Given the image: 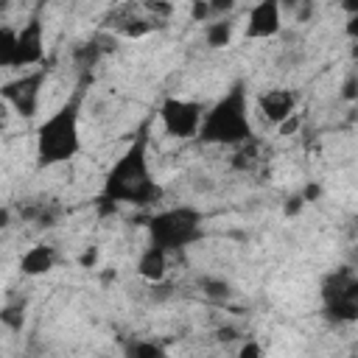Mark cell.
Segmentation results:
<instances>
[{"label": "cell", "mask_w": 358, "mask_h": 358, "mask_svg": "<svg viewBox=\"0 0 358 358\" xmlns=\"http://www.w3.org/2000/svg\"><path fill=\"white\" fill-rule=\"evenodd\" d=\"M106 201H120V204H134V207H148L157 204L165 190L162 185L151 176V162H148V131H137V137L126 145V151L112 162L103 179V193Z\"/></svg>", "instance_id": "cell-1"}, {"label": "cell", "mask_w": 358, "mask_h": 358, "mask_svg": "<svg viewBox=\"0 0 358 358\" xmlns=\"http://www.w3.org/2000/svg\"><path fill=\"white\" fill-rule=\"evenodd\" d=\"M81 106H84V87H76V92L36 126V165L53 168L62 162H70L81 151Z\"/></svg>", "instance_id": "cell-2"}, {"label": "cell", "mask_w": 358, "mask_h": 358, "mask_svg": "<svg viewBox=\"0 0 358 358\" xmlns=\"http://www.w3.org/2000/svg\"><path fill=\"white\" fill-rule=\"evenodd\" d=\"M196 137L207 145H241L252 137L246 81H235L213 106L204 109Z\"/></svg>", "instance_id": "cell-3"}, {"label": "cell", "mask_w": 358, "mask_h": 358, "mask_svg": "<svg viewBox=\"0 0 358 358\" xmlns=\"http://www.w3.org/2000/svg\"><path fill=\"white\" fill-rule=\"evenodd\" d=\"M148 235L151 243L162 246L165 252L185 249L201 238V213L190 204L159 210L148 218Z\"/></svg>", "instance_id": "cell-4"}, {"label": "cell", "mask_w": 358, "mask_h": 358, "mask_svg": "<svg viewBox=\"0 0 358 358\" xmlns=\"http://www.w3.org/2000/svg\"><path fill=\"white\" fill-rule=\"evenodd\" d=\"M324 313L336 322H355L358 319V277L350 266L330 271L322 282Z\"/></svg>", "instance_id": "cell-5"}, {"label": "cell", "mask_w": 358, "mask_h": 358, "mask_svg": "<svg viewBox=\"0 0 358 358\" xmlns=\"http://www.w3.org/2000/svg\"><path fill=\"white\" fill-rule=\"evenodd\" d=\"M157 115H159V123H162L165 134H171L176 140H190V137L199 134L204 106L199 101H190V98L168 95V98H162Z\"/></svg>", "instance_id": "cell-6"}, {"label": "cell", "mask_w": 358, "mask_h": 358, "mask_svg": "<svg viewBox=\"0 0 358 358\" xmlns=\"http://www.w3.org/2000/svg\"><path fill=\"white\" fill-rule=\"evenodd\" d=\"M48 81V67L36 64L34 70H25L20 78L8 81L0 87V98L8 101V106L22 115V117H34L39 112V101H42V90Z\"/></svg>", "instance_id": "cell-7"}, {"label": "cell", "mask_w": 358, "mask_h": 358, "mask_svg": "<svg viewBox=\"0 0 358 358\" xmlns=\"http://www.w3.org/2000/svg\"><path fill=\"white\" fill-rule=\"evenodd\" d=\"M282 31V3L280 0H257L246 14V39H271Z\"/></svg>", "instance_id": "cell-8"}, {"label": "cell", "mask_w": 358, "mask_h": 358, "mask_svg": "<svg viewBox=\"0 0 358 358\" xmlns=\"http://www.w3.org/2000/svg\"><path fill=\"white\" fill-rule=\"evenodd\" d=\"M45 56V25L34 14L17 28V67H36Z\"/></svg>", "instance_id": "cell-9"}, {"label": "cell", "mask_w": 358, "mask_h": 358, "mask_svg": "<svg viewBox=\"0 0 358 358\" xmlns=\"http://www.w3.org/2000/svg\"><path fill=\"white\" fill-rule=\"evenodd\" d=\"M296 92L288 87H274V90H263L257 95V112L263 115V120L280 126L285 117H291L296 112Z\"/></svg>", "instance_id": "cell-10"}, {"label": "cell", "mask_w": 358, "mask_h": 358, "mask_svg": "<svg viewBox=\"0 0 358 358\" xmlns=\"http://www.w3.org/2000/svg\"><path fill=\"white\" fill-rule=\"evenodd\" d=\"M168 255H171V252H165L162 246L148 243V246L140 252V257H137V274H140L145 282H162L165 274H168Z\"/></svg>", "instance_id": "cell-11"}, {"label": "cell", "mask_w": 358, "mask_h": 358, "mask_svg": "<svg viewBox=\"0 0 358 358\" xmlns=\"http://www.w3.org/2000/svg\"><path fill=\"white\" fill-rule=\"evenodd\" d=\"M56 249L53 246H48V243H36V246H31V249H25L22 252V257H20V271L25 274V277H42V274H48L53 266H56Z\"/></svg>", "instance_id": "cell-12"}, {"label": "cell", "mask_w": 358, "mask_h": 358, "mask_svg": "<svg viewBox=\"0 0 358 358\" xmlns=\"http://www.w3.org/2000/svg\"><path fill=\"white\" fill-rule=\"evenodd\" d=\"M232 31H235V22L229 17H218V20L207 22L204 25V42H207V48H213V50L227 48L232 42Z\"/></svg>", "instance_id": "cell-13"}, {"label": "cell", "mask_w": 358, "mask_h": 358, "mask_svg": "<svg viewBox=\"0 0 358 358\" xmlns=\"http://www.w3.org/2000/svg\"><path fill=\"white\" fill-rule=\"evenodd\" d=\"M0 67H17V28L0 25Z\"/></svg>", "instance_id": "cell-14"}, {"label": "cell", "mask_w": 358, "mask_h": 358, "mask_svg": "<svg viewBox=\"0 0 358 358\" xmlns=\"http://www.w3.org/2000/svg\"><path fill=\"white\" fill-rule=\"evenodd\" d=\"M0 322L11 330V333H20L22 324H25V302H8L0 308Z\"/></svg>", "instance_id": "cell-15"}, {"label": "cell", "mask_w": 358, "mask_h": 358, "mask_svg": "<svg viewBox=\"0 0 358 358\" xmlns=\"http://www.w3.org/2000/svg\"><path fill=\"white\" fill-rule=\"evenodd\" d=\"M199 288H201V294L210 296V299H227V296H229V282L221 280V277H201V280H199Z\"/></svg>", "instance_id": "cell-16"}, {"label": "cell", "mask_w": 358, "mask_h": 358, "mask_svg": "<svg viewBox=\"0 0 358 358\" xmlns=\"http://www.w3.org/2000/svg\"><path fill=\"white\" fill-rule=\"evenodd\" d=\"M126 352L134 355V358H162L165 355V347L157 344V341H131L126 347Z\"/></svg>", "instance_id": "cell-17"}, {"label": "cell", "mask_w": 358, "mask_h": 358, "mask_svg": "<svg viewBox=\"0 0 358 358\" xmlns=\"http://www.w3.org/2000/svg\"><path fill=\"white\" fill-rule=\"evenodd\" d=\"M213 17H229V11L238 6V0H207Z\"/></svg>", "instance_id": "cell-18"}, {"label": "cell", "mask_w": 358, "mask_h": 358, "mask_svg": "<svg viewBox=\"0 0 358 358\" xmlns=\"http://www.w3.org/2000/svg\"><path fill=\"white\" fill-rule=\"evenodd\" d=\"M207 17H213L207 0H193V3H190V20H193V22H207Z\"/></svg>", "instance_id": "cell-19"}, {"label": "cell", "mask_w": 358, "mask_h": 358, "mask_svg": "<svg viewBox=\"0 0 358 358\" xmlns=\"http://www.w3.org/2000/svg\"><path fill=\"white\" fill-rule=\"evenodd\" d=\"M299 123H302V115H299V112H294V115H291V117H285L277 129H280V134H285V137H288V134H296V131H299Z\"/></svg>", "instance_id": "cell-20"}, {"label": "cell", "mask_w": 358, "mask_h": 358, "mask_svg": "<svg viewBox=\"0 0 358 358\" xmlns=\"http://www.w3.org/2000/svg\"><path fill=\"white\" fill-rule=\"evenodd\" d=\"M8 120H11V106L6 98H0V131L8 129Z\"/></svg>", "instance_id": "cell-21"}, {"label": "cell", "mask_w": 358, "mask_h": 358, "mask_svg": "<svg viewBox=\"0 0 358 358\" xmlns=\"http://www.w3.org/2000/svg\"><path fill=\"white\" fill-rule=\"evenodd\" d=\"M302 204H305V199H302V196H294V199L285 201V210H282V213H285V215H296V213L302 210Z\"/></svg>", "instance_id": "cell-22"}, {"label": "cell", "mask_w": 358, "mask_h": 358, "mask_svg": "<svg viewBox=\"0 0 358 358\" xmlns=\"http://www.w3.org/2000/svg\"><path fill=\"white\" fill-rule=\"evenodd\" d=\"M95 260H98V246H90V249L81 255V266H84V268H92Z\"/></svg>", "instance_id": "cell-23"}, {"label": "cell", "mask_w": 358, "mask_h": 358, "mask_svg": "<svg viewBox=\"0 0 358 358\" xmlns=\"http://www.w3.org/2000/svg\"><path fill=\"white\" fill-rule=\"evenodd\" d=\"M260 352H263V350H260L257 344H252V341H249V344H243V347L238 350V355H241V358H257Z\"/></svg>", "instance_id": "cell-24"}, {"label": "cell", "mask_w": 358, "mask_h": 358, "mask_svg": "<svg viewBox=\"0 0 358 358\" xmlns=\"http://www.w3.org/2000/svg\"><path fill=\"white\" fill-rule=\"evenodd\" d=\"M299 196H302L305 201H316V199L322 196V187H319V185H308V187H305Z\"/></svg>", "instance_id": "cell-25"}, {"label": "cell", "mask_w": 358, "mask_h": 358, "mask_svg": "<svg viewBox=\"0 0 358 358\" xmlns=\"http://www.w3.org/2000/svg\"><path fill=\"white\" fill-rule=\"evenodd\" d=\"M341 6L347 14H358V0H341Z\"/></svg>", "instance_id": "cell-26"}, {"label": "cell", "mask_w": 358, "mask_h": 358, "mask_svg": "<svg viewBox=\"0 0 358 358\" xmlns=\"http://www.w3.org/2000/svg\"><path fill=\"white\" fill-rule=\"evenodd\" d=\"M344 90H347V92H344V95H347V98H355V78H350V81H347V87H344Z\"/></svg>", "instance_id": "cell-27"}, {"label": "cell", "mask_w": 358, "mask_h": 358, "mask_svg": "<svg viewBox=\"0 0 358 358\" xmlns=\"http://www.w3.org/2000/svg\"><path fill=\"white\" fill-rule=\"evenodd\" d=\"M8 224V210H0V229Z\"/></svg>", "instance_id": "cell-28"}, {"label": "cell", "mask_w": 358, "mask_h": 358, "mask_svg": "<svg viewBox=\"0 0 358 358\" xmlns=\"http://www.w3.org/2000/svg\"><path fill=\"white\" fill-rule=\"evenodd\" d=\"M280 3H282V6H296L299 0H280Z\"/></svg>", "instance_id": "cell-29"}]
</instances>
